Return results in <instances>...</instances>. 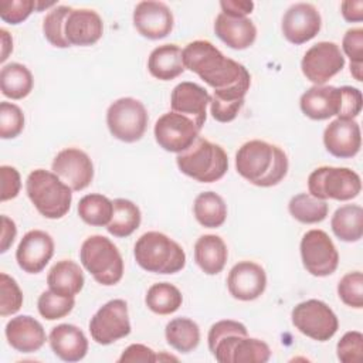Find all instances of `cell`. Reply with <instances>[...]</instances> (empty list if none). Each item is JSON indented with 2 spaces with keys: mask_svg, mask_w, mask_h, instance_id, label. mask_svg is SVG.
<instances>
[{
  "mask_svg": "<svg viewBox=\"0 0 363 363\" xmlns=\"http://www.w3.org/2000/svg\"><path fill=\"white\" fill-rule=\"evenodd\" d=\"M183 64L184 68L197 74L214 91L251 85V75L247 68L225 57L207 40L189 43L183 50Z\"/></svg>",
  "mask_w": 363,
  "mask_h": 363,
  "instance_id": "cell-1",
  "label": "cell"
},
{
  "mask_svg": "<svg viewBox=\"0 0 363 363\" xmlns=\"http://www.w3.org/2000/svg\"><path fill=\"white\" fill-rule=\"evenodd\" d=\"M208 349L220 363H265L271 357L269 346L248 337L245 325L224 319L211 325L207 336Z\"/></svg>",
  "mask_w": 363,
  "mask_h": 363,
  "instance_id": "cell-2",
  "label": "cell"
},
{
  "mask_svg": "<svg viewBox=\"0 0 363 363\" xmlns=\"http://www.w3.org/2000/svg\"><path fill=\"white\" fill-rule=\"evenodd\" d=\"M288 166L286 153L265 140L245 142L235 155L238 174L258 187L278 184L286 176Z\"/></svg>",
  "mask_w": 363,
  "mask_h": 363,
  "instance_id": "cell-3",
  "label": "cell"
},
{
  "mask_svg": "<svg viewBox=\"0 0 363 363\" xmlns=\"http://www.w3.org/2000/svg\"><path fill=\"white\" fill-rule=\"evenodd\" d=\"M362 92L354 86L313 85L301 96V111L313 121H325L332 116L354 119L362 111Z\"/></svg>",
  "mask_w": 363,
  "mask_h": 363,
  "instance_id": "cell-4",
  "label": "cell"
},
{
  "mask_svg": "<svg viewBox=\"0 0 363 363\" xmlns=\"http://www.w3.org/2000/svg\"><path fill=\"white\" fill-rule=\"evenodd\" d=\"M133 255L140 268L153 274H176L186 265L183 248L159 231L142 234L135 244Z\"/></svg>",
  "mask_w": 363,
  "mask_h": 363,
  "instance_id": "cell-5",
  "label": "cell"
},
{
  "mask_svg": "<svg viewBox=\"0 0 363 363\" xmlns=\"http://www.w3.org/2000/svg\"><path fill=\"white\" fill-rule=\"evenodd\" d=\"M26 191L37 211L45 218L57 220L69 211L72 189L54 172L33 170L26 180Z\"/></svg>",
  "mask_w": 363,
  "mask_h": 363,
  "instance_id": "cell-6",
  "label": "cell"
},
{
  "mask_svg": "<svg viewBox=\"0 0 363 363\" xmlns=\"http://www.w3.org/2000/svg\"><path fill=\"white\" fill-rule=\"evenodd\" d=\"M176 163L182 173L200 183L217 182L228 169L225 150L203 138H197L190 147L177 153Z\"/></svg>",
  "mask_w": 363,
  "mask_h": 363,
  "instance_id": "cell-7",
  "label": "cell"
},
{
  "mask_svg": "<svg viewBox=\"0 0 363 363\" xmlns=\"http://www.w3.org/2000/svg\"><path fill=\"white\" fill-rule=\"evenodd\" d=\"M79 259L84 268L101 285H115L123 277L122 255L116 245L104 235L88 237L81 245Z\"/></svg>",
  "mask_w": 363,
  "mask_h": 363,
  "instance_id": "cell-8",
  "label": "cell"
},
{
  "mask_svg": "<svg viewBox=\"0 0 363 363\" xmlns=\"http://www.w3.org/2000/svg\"><path fill=\"white\" fill-rule=\"evenodd\" d=\"M309 194L320 200L346 201L359 196L362 190L360 176L349 167L322 166L308 177Z\"/></svg>",
  "mask_w": 363,
  "mask_h": 363,
  "instance_id": "cell-9",
  "label": "cell"
},
{
  "mask_svg": "<svg viewBox=\"0 0 363 363\" xmlns=\"http://www.w3.org/2000/svg\"><path fill=\"white\" fill-rule=\"evenodd\" d=\"M147 121L145 105L130 96L116 99L106 111V125L111 135L126 143L142 139L146 132Z\"/></svg>",
  "mask_w": 363,
  "mask_h": 363,
  "instance_id": "cell-10",
  "label": "cell"
},
{
  "mask_svg": "<svg viewBox=\"0 0 363 363\" xmlns=\"http://www.w3.org/2000/svg\"><path fill=\"white\" fill-rule=\"evenodd\" d=\"M294 326L305 336L326 342L335 336L339 320L335 312L319 299H308L298 303L291 313Z\"/></svg>",
  "mask_w": 363,
  "mask_h": 363,
  "instance_id": "cell-11",
  "label": "cell"
},
{
  "mask_svg": "<svg viewBox=\"0 0 363 363\" xmlns=\"http://www.w3.org/2000/svg\"><path fill=\"white\" fill-rule=\"evenodd\" d=\"M301 258L305 269L313 277L333 274L339 264V252L323 230H309L301 240Z\"/></svg>",
  "mask_w": 363,
  "mask_h": 363,
  "instance_id": "cell-12",
  "label": "cell"
},
{
  "mask_svg": "<svg viewBox=\"0 0 363 363\" xmlns=\"http://www.w3.org/2000/svg\"><path fill=\"white\" fill-rule=\"evenodd\" d=\"M91 337L98 345H111L130 333L128 303L123 299H112L101 306L89 320Z\"/></svg>",
  "mask_w": 363,
  "mask_h": 363,
  "instance_id": "cell-13",
  "label": "cell"
},
{
  "mask_svg": "<svg viewBox=\"0 0 363 363\" xmlns=\"http://www.w3.org/2000/svg\"><path fill=\"white\" fill-rule=\"evenodd\" d=\"M345 67V57L337 44L320 41L312 45L302 57L301 69L308 81L323 85Z\"/></svg>",
  "mask_w": 363,
  "mask_h": 363,
  "instance_id": "cell-14",
  "label": "cell"
},
{
  "mask_svg": "<svg viewBox=\"0 0 363 363\" xmlns=\"http://www.w3.org/2000/svg\"><path fill=\"white\" fill-rule=\"evenodd\" d=\"M155 139L166 152L182 153L199 138L200 129L187 116L177 112L163 113L155 123Z\"/></svg>",
  "mask_w": 363,
  "mask_h": 363,
  "instance_id": "cell-15",
  "label": "cell"
},
{
  "mask_svg": "<svg viewBox=\"0 0 363 363\" xmlns=\"http://www.w3.org/2000/svg\"><path fill=\"white\" fill-rule=\"evenodd\" d=\"M51 169L74 191L86 189L94 179L91 157L77 147H67L58 152L52 160Z\"/></svg>",
  "mask_w": 363,
  "mask_h": 363,
  "instance_id": "cell-16",
  "label": "cell"
},
{
  "mask_svg": "<svg viewBox=\"0 0 363 363\" xmlns=\"http://www.w3.org/2000/svg\"><path fill=\"white\" fill-rule=\"evenodd\" d=\"M322 27V18L318 9L311 3L292 4L282 17V34L295 44H303L312 40Z\"/></svg>",
  "mask_w": 363,
  "mask_h": 363,
  "instance_id": "cell-17",
  "label": "cell"
},
{
  "mask_svg": "<svg viewBox=\"0 0 363 363\" xmlns=\"http://www.w3.org/2000/svg\"><path fill=\"white\" fill-rule=\"evenodd\" d=\"M173 13L162 1H139L133 10V26L140 35L149 40H160L173 30Z\"/></svg>",
  "mask_w": 363,
  "mask_h": 363,
  "instance_id": "cell-18",
  "label": "cell"
},
{
  "mask_svg": "<svg viewBox=\"0 0 363 363\" xmlns=\"http://www.w3.org/2000/svg\"><path fill=\"white\" fill-rule=\"evenodd\" d=\"M54 255V240L43 230L26 233L16 250L18 267L28 274L41 272Z\"/></svg>",
  "mask_w": 363,
  "mask_h": 363,
  "instance_id": "cell-19",
  "label": "cell"
},
{
  "mask_svg": "<svg viewBox=\"0 0 363 363\" xmlns=\"http://www.w3.org/2000/svg\"><path fill=\"white\" fill-rule=\"evenodd\" d=\"M267 286L264 268L252 261H240L227 277V288L233 298L238 301H254L259 298Z\"/></svg>",
  "mask_w": 363,
  "mask_h": 363,
  "instance_id": "cell-20",
  "label": "cell"
},
{
  "mask_svg": "<svg viewBox=\"0 0 363 363\" xmlns=\"http://www.w3.org/2000/svg\"><path fill=\"white\" fill-rule=\"evenodd\" d=\"M323 145L335 157L349 159L356 156L362 146L359 123L354 119L336 118L325 128Z\"/></svg>",
  "mask_w": 363,
  "mask_h": 363,
  "instance_id": "cell-21",
  "label": "cell"
},
{
  "mask_svg": "<svg viewBox=\"0 0 363 363\" xmlns=\"http://www.w3.org/2000/svg\"><path fill=\"white\" fill-rule=\"evenodd\" d=\"M210 104L208 92L199 84L184 81L177 84L170 95L173 112L190 118L201 130L207 118V105Z\"/></svg>",
  "mask_w": 363,
  "mask_h": 363,
  "instance_id": "cell-22",
  "label": "cell"
},
{
  "mask_svg": "<svg viewBox=\"0 0 363 363\" xmlns=\"http://www.w3.org/2000/svg\"><path fill=\"white\" fill-rule=\"evenodd\" d=\"M104 34L101 16L89 9H72L64 24V35L69 45H92Z\"/></svg>",
  "mask_w": 363,
  "mask_h": 363,
  "instance_id": "cell-23",
  "label": "cell"
},
{
  "mask_svg": "<svg viewBox=\"0 0 363 363\" xmlns=\"http://www.w3.org/2000/svg\"><path fill=\"white\" fill-rule=\"evenodd\" d=\"M9 345L21 353H33L43 347L47 340L43 325L28 315L11 318L4 329Z\"/></svg>",
  "mask_w": 363,
  "mask_h": 363,
  "instance_id": "cell-24",
  "label": "cell"
},
{
  "mask_svg": "<svg viewBox=\"0 0 363 363\" xmlns=\"http://www.w3.org/2000/svg\"><path fill=\"white\" fill-rule=\"evenodd\" d=\"M51 350L64 362H79L88 352V339L84 332L71 323L52 328L48 336Z\"/></svg>",
  "mask_w": 363,
  "mask_h": 363,
  "instance_id": "cell-25",
  "label": "cell"
},
{
  "mask_svg": "<svg viewBox=\"0 0 363 363\" xmlns=\"http://www.w3.org/2000/svg\"><path fill=\"white\" fill-rule=\"evenodd\" d=\"M216 35L230 48L245 50L257 38V27L247 17H235L220 13L214 21Z\"/></svg>",
  "mask_w": 363,
  "mask_h": 363,
  "instance_id": "cell-26",
  "label": "cell"
},
{
  "mask_svg": "<svg viewBox=\"0 0 363 363\" xmlns=\"http://www.w3.org/2000/svg\"><path fill=\"white\" fill-rule=\"evenodd\" d=\"M228 258L224 240L216 234H204L194 244V259L200 269L207 275L223 271Z\"/></svg>",
  "mask_w": 363,
  "mask_h": 363,
  "instance_id": "cell-27",
  "label": "cell"
},
{
  "mask_svg": "<svg viewBox=\"0 0 363 363\" xmlns=\"http://www.w3.org/2000/svg\"><path fill=\"white\" fill-rule=\"evenodd\" d=\"M147 69L152 77L160 81L177 78L184 71L183 50L176 44H163L156 47L147 58Z\"/></svg>",
  "mask_w": 363,
  "mask_h": 363,
  "instance_id": "cell-28",
  "label": "cell"
},
{
  "mask_svg": "<svg viewBox=\"0 0 363 363\" xmlns=\"http://www.w3.org/2000/svg\"><path fill=\"white\" fill-rule=\"evenodd\" d=\"M85 278L79 265L71 259L54 264L47 275L48 288L64 296H75L84 286Z\"/></svg>",
  "mask_w": 363,
  "mask_h": 363,
  "instance_id": "cell-29",
  "label": "cell"
},
{
  "mask_svg": "<svg viewBox=\"0 0 363 363\" xmlns=\"http://www.w3.org/2000/svg\"><path fill=\"white\" fill-rule=\"evenodd\" d=\"M333 234L345 242H356L363 235V208L359 204L339 207L330 220Z\"/></svg>",
  "mask_w": 363,
  "mask_h": 363,
  "instance_id": "cell-30",
  "label": "cell"
},
{
  "mask_svg": "<svg viewBox=\"0 0 363 363\" xmlns=\"http://www.w3.org/2000/svg\"><path fill=\"white\" fill-rule=\"evenodd\" d=\"M250 86H233L221 91H213L210 96L211 116L221 123L231 122L237 118L244 105V98Z\"/></svg>",
  "mask_w": 363,
  "mask_h": 363,
  "instance_id": "cell-31",
  "label": "cell"
},
{
  "mask_svg": "<svg viewBox=\"0 0 363 363\" xmlns=\"http://www.w3.org/2000/svg\"><path fill=\"white\" fill-rule=\"evenodd\" d=\"M34 85L30 69L20 62H10L0 71L1 94L10 99L26 98Z\"/></svg>",
  "mask_w": 363,
  "mask_h": 363,
  "instance_id": "cell-32",
  "label": "cell"
},
{
  "mask_svg": "<svg viewBox=\"0 0 363 363\" xmlns=\"http://www.w3.org/2000/svg\"><path fill=\"white\" fill-rule=\"evenodd\" d=\"M193 213L203 227L217 228L221 227L227 218V204L220 194L203 191L194 200Z\"/></svg>",
  "mask_w": 363,
  "mask_h": 363,
  "instance_id": "cell-33",
  "label": "cell"
},
{
  "mask_svg": "<svg viewBox=\"0 0 363 363\" xmlns=\"http://www.w3.org/2000/svg\"><path fill=\"white\" fill-rule=\"evenodd\" d=\"M112 203L113 213L109 224L106 225V230L109 234L118 238L129 237L140 225V210L133 201L126 199H115Z\"/></svg>",
  "mask_w": 363,
  "mask_h": 363,
  "instance_id": "cell-34",
  "label": "cell"
},
{
  "mask_svg": "<svg viewBox=\"0 0 363 363\" xmlns=\"http://www.w3.org/2000/svg\"><path fill=\"white\" fill-rule=\"evenodd\" d=\"M166 342L180 353L194 350L200 343L199 325L189 318H174L164 329Z\"/></svg>",
  "mask_w": 363,
  "mask_h": 363,
  "instance_id": "cell-35",
  "label": "cell"
},
{
  "mask_svg": "<svg viewBox=\"0 0 363 363\" xmlns=\"http://www.w3.org/2000/svg\"><path fill=\"white\" fill-rule=\"evenodd\" d=\"M183 302V295L177 286L169 282L153 284L145 296L146 306L157 315L174 313Z\"/></svg>",
  "mask_w": 363,
  "mask_h": 363,
  "instance_id": "cell-36",
  "label": "cell"
},
{
  "mask_svg": "<svg viewBox=\"0 0 363 363\" xmlns=\"http://www.w3.org/2000/svg\"><path fill=\"white\" fill-rule=\"evenodd\" d=\"M291 216L303 224H316L326 218L329 206L326 200L316 199L309 193H299L289 200Z\"/></svg>",
  "mask_w": 363,
  "mask_h": 363,
  "instance_id": "cell-37",
  "label": "cell"
},
{
  "mask_svg": "<svg viewBox=\"0 0 363 363\" xmlns=\"http://www.w3.org/2000/svg\"><path fill=\"white\" fill-rule=\"evenodd\" d=\"M113 213V203L99 193L84 196L78 203V216L89 225H108Z\"/></svg>",
  "mask_w": 363,
  "mask_h": 363,
  "instance_id": "cell-38",
  "label": "cell"
},
{
  "mask_svg": "<svg viewBox=\"0 0 363 363\" xmlns=\"http://www.w3.org/2000/svg\"><path fill=\"white\" fill-rule=\"evenodd\" d=\"M72 9L68 6H55L43 20V33L47 41L58 48L71 47L64 35V24Z\"/></svg>",
  "mask_w": 363,
  "mask_h": 363,
  "instance_id": "cell-39",
  "label": "cell"
},
{
  "mask_svg": "<svg viewBox=\"0 0 363 363\" xmlns=\"http://www.w3.org/2000/svg\"><path fill=\"white\" fill-rule=\"evenodd\" d=\"M74 296H64L52 292L51 289L44 291L37 301L38 312L47 320H55L67 316L74 309Z\"/></svg>",
  "mask_w": 363,
  "mask_h": 363,
  "instance_id": "cell-40",
  "label": "cell"
},
{
  "mask_svg": "<svg viewBox=\"0 0 363 363\" xmlns=\"http://www.w3.org/2000/svg\"><path fill=\"white\" fill-rule=\"evenodd\" d=\"M340 301L354 309L363 308V274L360 271L347 272L337 284Z\"/></svg>",
  "mask_w": 363,
  "mask_h": 363,
  "instance_id": "cell-41",
  "label": "cell"
},
{
  "mask_svg": "<svg viewBox=\"0 0 363 363\" xmlns=\"http://www.w3.org/2000/svg\"><path fill=\"white\" fill-rule=\"evenodd\" d=\"M23 305V292L14 278L6 272L0 274V315L9 316L20 311Z\"/></svg>",
  "mask_w": 363,
  "mask_h": 363,
  "instance_id": "cell-42",
  "label": "cell"
},
{
  "mask_svg": "<svg viewBox=\"0 0 363 363\" xmlns=\"http://www.w3.org/2000/svg\"><path fill=\"white\" fill-rule=\"evenodd\" d=\"M24 129V113L11 102L0 104V138L13 139L17 138Z\"/></svg>",
  "mask_w": 363,
  "mask_h": 363,
  "instance_id": "cell-43",
  "label": "cell"
},
{
  "mask_svg": "<svg viewBox=\"0 0 363 363\" xmlns=\"http://www.w3.org/2000/svg\"><path fill=\"white\" fill-rule=\"evenodd\" d=\"M336 353L342 363H359L363 354V335L357 330L346 332L337 342Z\"/></svg>",
  "mask_w": 363,
  "mask_h": 363,
  "instance_id": "cell-44",
  "label": "cell"
},
{
  "mask_svg": "<svg viewBox=\"0 0 363 363\" xmlns=\"http://www.w3.org/2000/svg\"><path fill=\"white\" fill-rule=\"evenodd\" d=\"M35 10V0H1L0 18L9 24L23 23Z\"/></svg>",
  "mask_w": 363,
  "mask_h": 363,
  "instance_id": "cell-45",
  "label": "cell"
},
{
  "mask_svg": "<svg viewBox=\"0 0 363 363\" xmlns=\"http://www.w3.org/2000/svg\"><path fill=\"white\" fill-rule=\"evenodd\" d=\"M342 48L350 64H363V28H349L343 35Z\"/></svg>",
  "mask_w": 363,
  "mask_h": 363,
  "instance_id": "cell-46",
  "label": "cell"
},
{
  "mask_svg": "<svg viewBox=\"0 0 363 363\" xmlns=\"http://www.w3.org/2000/svg\"><path fill=\"white\" fill-rule=\"evenodd\" d=\"M0 176H1V191H0V200L7 201L10 199L17 197L21 189V179L20 173L16 167L3 164L0 167Z\"/></svg>",
  "mask_w": 363,
  "mask_h": 363,
  "instance_id": "cell-47",
  "label": "cell"
},
{
  "mask_svg": "<svg viewBox=\"0 0 363 363\" xmlns=\"http://www.w3.org/2000/svg\"><path fill=\"white\" fill-rule=\"evenodd\" d=\"M157 359H159V356L150 347L140 345V343H133L123 350V353L121 354L118 362L119 363H135V362L153 363Z\"/></svg>",
  "mask_w": 363,
  "mask_h": 363,
  "instance_id": "cell-48",
  "label": "cell"
},
{
  "mask_svg": "<svg viewBox=\"0 0 363 363\" xmlns=\"http://www.w3.org/2000/svg\"><path fill=\"white\" fill-rule=\"evenodd\" d=\"M221 13L228 14V16H235V17H245L250 14L254 9L252 1H245V0H224L220 3Z\"/></svg>",
  "mask_w": 363,
  "mask_h": 363,
  "instance_id": "cell-49",
  "label": "cell"
},
{
  "mask_svg": "<svg viewBox=\"0 0 363 363\" xmlns=\"http://www.w3.org/2000/svg\"><path fill=\"white\" fill-rule=\"evenodd\" d=\"M342 16L349 23H359L363 20V1L362 0H345L340 4Z\"/></svg>",
  "mask_w": 363,
  "mask_h": 363,
  "instance_id": "cell-50",
  "label": "cell"
},
{
  "mask_svg": "<svg viewBox=\"0 0 363 363\" xmlns=\"http://www.w3.org/2000/svg\"><path fill=\"white\" fill-rule=\"evenodd\" d=\"M17 234V228L16 224L11 218H9L7 216H1V235H0V252H6Z\"/></svg>",
  "mask_w": 363,
  "mask_h": 363,
  "instance_id": "cell-51",
  "label": "cell"
},
{
  "mask_svg": "<svg viewBox=\"0 0 363 363\" xmlns=\"http://www.w3.org/2000/svg\"><path fill=\"white\" fill-rule=\"evenodd\" d=\"M0 35H1V57H0V61L4 62L9 58V54L13 51V40H11L9 31L4 30V28L0 30Z\"/></svg>",
  "mask_w": 363,
  "mask_h": 363,
  "instance_id": "cell-52",
  "label": "cell"
},
{
  "mask_svg": "<svg viewBox=\"0 0 363 363\" xmlns=\"http://www.w3.org/2000/svg\"><path fill=\"white\" fill-rule=\"evenodd\" d=\"M362 71H363V64H350V74L354 77L356 81L363 79Z\"/></svg>",
  "mask_w": 363,
  "mask_h": 363,
  "instance_id": "cell-53",
  "label": "cell"
},
{
  "mask_svg": "<svg viewBox=\"0 0 363 363\" xmlns=\"http://www.w3.org/2000/svg\"><path fill=\"white\" fill-rule=\"evenodd\" d=\"M55 4H57L55 1L44 3V1H37V0H35V10H37V11H41V10H44V9H47V7H52V6H55Z\"/></svg>",
  "mask_w": 363,
  "mask_h": 363,
  "instance_id": "cell-54",
  "label": "cell"
}]
</instances>
